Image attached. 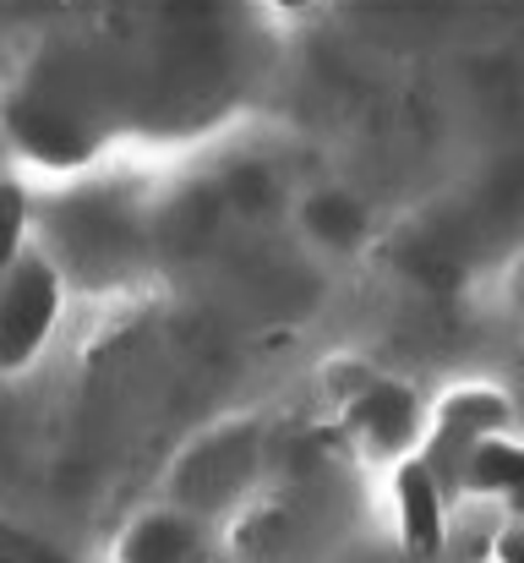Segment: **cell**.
I'll return each instance as SVG.
<instances>
[{"instance_id": "277c9868", "label": "cell", "mask_w": 524, "mask_h": 563, "mask_svg": "<svg viewBox=\"0 0 524 563\" xmlns=\"http://www.w3.org/2000/svg\"><path fill=\"white\" fill-rule=\"evenodd\" d=\"M465 493H481V498H498L509 509V520L524 526V438H487L476 454H470V471H465Z\"/></svg>"}, {"instance_id": "7a4b0ae2", "label": "cell", "mask_w": 524, "mask_h": 563, "mask_svg": "<svg viewBox=\"0 0 524 563\" xmlns=\"http://www.w3.org/2000/svg\"><path fill=\"white\" fill-rule=\"evenodd\" d=\"M60 323V274L38 252H11L5 285H0V362L5 373H22L38 345Z\"/></svg>"}, {"instance_id": "5b68a950", "label": "cell", "mask_w": 524, "mask_h": 563, "mask_svg": "<svg viewBox=\"0 0 524 563\" xmlns=\"http://www.w3.org/2000/svg\"><path fill=\"white\" fill-rule=\"evenodd\" d=\"M5 563H66L55 548H44V542H27L16 526L5 531Z\"/></svg>"}, {"instance_id": "6da1fadb", "label": "cell", "mask_w": 524, "mask_h": 563, "mask_svg": "<svg viewBox=\"0 0 524 563\" xmlns=\"http://www.w3.org/2000/svg\"><path fill=\"white\" fill-rule=\"evenodd\" d=\"M509 427H514V405H509L498 388H487V383H470V388H454V394L437 399L432 427H426V438H421L415 454L432 465V476L443 482L448 504L465 493L470 454H476L487 438H503Z\"/></svg>"}, {"instance_id": "8992f818", "label": "cell", "mask_w": 524, "mask_h": 563, "mask_svg": "<svg viewBox=\"0 0 524 563\" xmlns=\"http://www.w3.org/2000/svg\"><path fill=\"white\" fill-rule=\"evenodd\" d=\"M492 553H498V563H524V526H509Z\"/></svg>"}, {"instance_id": "3957f363", "label": "cell", "mask_w": 524, "mask_h": 563, "mask_svg": "<svg viewBox=\"0 0 524 563\" xmlns=\"http://www.w3.org/2000/svg\"><path fill=\"white\" fill-rule=\"evenodd\" d=\"M393 509H399V542L410 559H437L448 548V493L421 454H404L393 465Z\"/></svg>"}, {"instance_id": "52a82bcc", "label": "cell", "mask_w": 524, "mask_h": 563, "mask_svg": "<svg viewBox=\"0 0 524 563\" xmlns=\"http://www.w3.org/2000/svg\"><path fill=\"white\" fill-rule=\"evenodd\" d=\"M274 5H279V11H306L312 0H274Z\"/></svg>"}]
</instances>
